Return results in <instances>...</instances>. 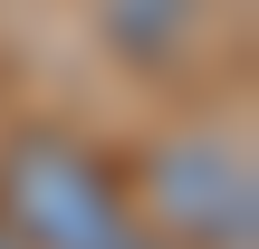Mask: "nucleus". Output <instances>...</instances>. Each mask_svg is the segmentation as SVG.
Returning a JSON list of instances; mask_svg holds the SVG:
<instances>
[{"label":"nucleus","mask_w":259,"mask_h":249,"mask_svg":"<svg viewBox=\"0 0 259 249\" xmlns=\"http://www.w3.org/2000/svg\"><path fill=\"white\" fill-rule=\"evenodd\" d=\"M0 230L19 249H115L135 230L115 173L67 134H19L0 154Z\"/></svg>","instance_id":"1"},{"label":"nucleus","mask_w":259,"mask_h":249,"mask_svg":"<svg viewBox=\"0 0 259 249\" xmlns=\"http://www.w3.org/2000/svg\"><path fill=\"white\" fill-rule=\"evenodd\" d=\"M154 211L192 249H259V173L231 134H173L144 173Z\"/></svg>","instance_id":"2"},{"label":"nucleus","mask_w":259,"mask_h":249,"mask_svg":"<svg viewBox=\"0 0 259 249\" xmlns=\"http://www.w3.org/2000/svg\"><path fill=\"white\" fill-rule=\"evenodd\" d=\"M106 38L135 67H154V58H173L192 38V0H106Z\"/></svg>","instance_id":"3"},{"label":"nucleus","mask_w":259,"mask_h":249,"mask_svg":"<svg viewBox=\"0 0 259 249\" xmlns=\"http://www.w3.org/2000/svg\"><path fill=\"white\" fill-rule=\"evenodd\" d=\"M115 249H163V240H135V230H125V240H115Z\"/></svg>","instance_id":"4"}]
</instances>
